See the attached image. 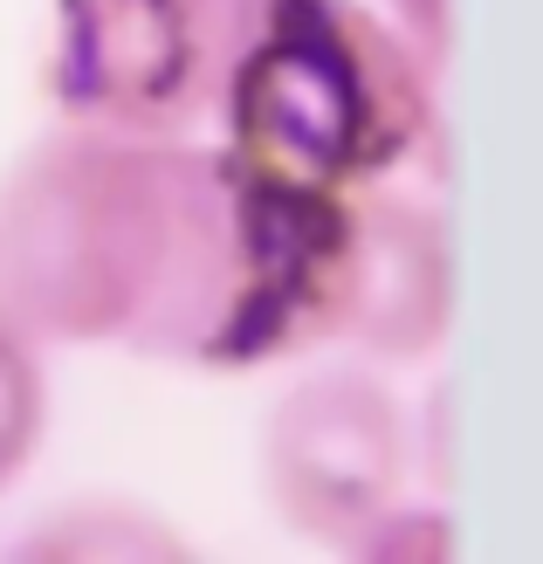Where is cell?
Listing matches in <instances>:
<instances>
[{
	"instance_id": "cell-1",
	"label": "cell",
	"mask_w": 543,
	"mask_h": 564,
	"mask_svg": "<svg viewBox=\"0 0 543 564\" xmlns=\"http://www.w3.org/2000/svg\"><path fill=\"white\" fill-rule=\"evenodd\" d=\"M351 193L254 173L227 145L159 138V248L124 351L254 372L337 337Z\"/></svg>"
},
{
	"instance_id": "cell-2",
	"label": "cell",
	"mask_w": 543,
	"mask_h": 564,
	"mask_svg": "<svg viewBox=\"0 0 543 564\" xmlns=\"http://www.w3.org/2000/svg\"><path fill=\"white\" fill-rule=\"evenodd\" d=\"M441 69L365 0H269L220 69L227 152L317 193H365L434 131Z\"/></svg>"
},
{
	"instance_id": "cell-3",
	"label": "cell",
	"mask_w": 543,
	"mask_h": 564,
	"mask_svg": "<svg viewBox=\"0 0 543 564\" xmlns=\"http://www.w3.org/2000/svg\"><path fill=\"white\" fill-rule=\"evenodd\" d=\"M159 248V138L55 124L0 186V317L35 345H124Z\"/></svg>"
},
{
	"instance_id": "cell-4",
	"label": "cell",
	"mask_w": 543,
	"mask_h": 564,
	"mask_svg": "<svg viewBox=\"0 0 543 564\" xmlns=\"http://www.w3.org/2000/svg\"><path fill=\"white\" fill-rule=\"evenodd\" d=\"M413 475L399 392L365 365H324L275 392L262 420V489L296 538L351 551Z\"/></svg>"
},
{
	"instance_id": "cell-5",
	"label": "cell",
	"mask_w": 543,
	"mask_h": 564,
	"mask_svg": "<svg viewBox=\"0 0 543 564\" xmlns=\"http://www.w3.org/2000/svg\"><path fill=\"white\" fill-rule=\"evenodd\" d=\"M227 42L199 0H55L48 97L63 124L186 138L220 90Z\"/></svg>"
},
{
	"instance_id": "cell-6",
	"label": "cell",
	"mask_w": 543,
	"mask_h": 564,
	"mask_svg": "<svg viewBox=\"0 0 543 564\" xmlns=\"http://www.w3.org/2000/svg\"><path fill=\"white\" fill-rule=\"evenodd\" d=\"M454 324V241L447 220L406 193H351L345 282H337V337L379 365H413L441 351Z\"/></svg>"
},
{
	"instance_id": "cell-7",
	"label": "cell",
	"mask_w": 543,
	"mask_h": 564,
	"mask_svg": "<svg viewBox=\"0 0 543 564\" xmlns=\"http://www.w3.org/2000/svg\"><path fill=\"white\" fill-rule=\"evenodd\" d=\"M21 564H186L193 544L145 502L124 496H76L55 502L42 523H28L14 538Z\"/></svg>"
},
{
	"instance_id": "cell-8",
	"label": "cell",
	"mask_w": 543,
	"mask_h": 564,
	"mask_svg": "<svg viewBox=\"0 0 543 564\" xmlns=\"http://www.w3.org/2000/svg\"><path fill=\"white\" fill-rule=\"evenodd\" d=\"M48 434V379L35 337H21L0 317V489L21 482V468L35 462V447Z\"/></svg>"
},
{
	"instance_id": "cell-9",
	"label": "cell",
	"mask_w": 543,
	"mask_h": 564,
	"mask_svg": "<svg viewBox=\"0 0 543 564\" xmlns=\"http://www.w3.org/2000/svg\"><path fill=\"white\" fill-rule=\"evenodd\" d=\"M385 21H392L434 69H447V55H454V0H385Z\"/></svg>"
},
{
	"instance_id": "cell-10",
	"label": "cell",
	"mask_w": 543,
	"mask_h": 564,
	"mask_svg": "<svg viewBox=\"0 0 543 564\" xmlns=\"http://www.w3.org/2000/svg\"><path fill=\"white\" fill-rule=\"evenodd\" d=\"M199 8H207V21L220 28V42H227V48H235V42H241V28H248L254 14H262V8H269V0H199ZM220 69H227V63H220Z\"/></svg>"
}]
</instances>
